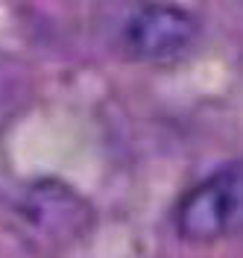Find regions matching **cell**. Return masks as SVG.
<instances>
[{
  "mask_svg": "<svg viewBox=\"0 0 243 258\" xmlns=\"http://www.w3.org/2000/svg\"><path fill=\"white\" fill-rule=\"evenodd\" d=\"M199 24L176 3L152 0L132 12L120 27V50L135 62H173L194 47Z\"/></svg>",
  "mask_w": 243,
  "mask_h": 258,
  "instance_id": "obj_2",
  "label": "cell"
},
{
  "mask_svg": "<svg viewBox=\"0 0 243 258\" xmlns=\"http://www.w3.org/2000/svg\"><path fill=\"white\" fill-rule=\"evenodd\" d=\"M182 241L214 243L243 232V161L226 164L182 194L173 209Z\"/></svg>",
  "mask_w": 243,
  "mask_h": 258,
  "instance_id": "obj_1",
  "label": "cell"
}]
</instances>
